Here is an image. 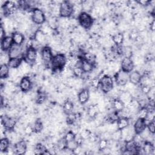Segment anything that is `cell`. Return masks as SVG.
I'll return each instance as SVG.
<instances>
[{"label": "cell", "mask_w": 155, "mask_h": 155, "mask_svg": "<svg viewBox=\"0 0 155 155\" xmlns=\"http://www.w3.org/2000/svg\"><path fill=\"white\" fill-rule=\"evenodd\" d=\"M66 62L67 57L65 54L58 53L53 56L50 64V67L53 70V72H61V70L65 66Z\"/></svg>", "instance_id": "1"}, {"label": "cell", "mask_w": 155, "mask_h": 155, "mask_svg": "<svg viewBox=\"0 0 155 155\" xmlns=\"http://www.w3.org/2000/svg\"><path fill=\"white\" fill-rule=\"evenodd\" d=\"M77 19L79 25L84 29L89 30L94 23V19L91 16L90 13L84 12L81 13Z\"/></svg>", "instance_id": "2"}, {"label": "cell", "mask_w": 155, "mask_h": 155, "mask_svg": "<svg viewBox=\"0 0 155 155\" xmlns=\"http://www.w3.org/2000/svg\"><path fill=\"white\" fill-rule=\"evenodd\" d=\"M114 87L113 79L110 75H104L100 79L99 87L101 91L108 93Z\"/></svg>", "instance_id": "3"}, {"label": "cell", "mask_w": 155, "mask_h": 155, "mask_svg": "<svg viewBox=\"0 0 155 155\" xmlns=\"http://www.w3.org/2000/svg\"><path fill=\"white\" fill-rule=\"evenodd\" d=\"M31 19L33 23L41 25L45 22L46 16L42 10L39 8H36L32 10Z\"/></svg>", "instance_id": "4"}, {"label": "cell", "mask_w": 155, "mask_h": 155, "mask_svg": "<svg viewBox=\"0 0 155 155\" xmlns=\"http://www.w3.org/2000/svg\"><path fill=\"white\" fill-rule=\"evenodd\" d=\"M73 13V4L71 1H62L60 4V16L70 18Z\"/></svg>", "instance_id": "5"}, {"label": "cell", "mask_w": 155, "mask_h": 155, "mask_svg": "<svg viewBox=\"0 0 155 155\" xmlns=\"http://www.w3.org/2000/svg\"><path fill=\"white\" fill-rule=\"evenodd\" d=\"M40 52L45 67H50V62L54 56L51 48L49 46L46 45L42 48Z\"/></svg>", "instance_id": "6"}, {"label": "cell", "mask_w": 155, "mask_h": 155, "mask_svg": "<svg viewBox=\"0 0 155 155\" xmlns=\"http://www.w3.org/2000/svg\"><path fill=\"white\" fill-rule=\"evenodd\" d=\"M19 88L23 93H27L31 90L33 88V81L31 78L28 76L22 77L19 84Z\"/></svg>", "instance_id": "7"}, {"label": "cell", "mask_w": 155, "mask_h": 155, "mask_svg": "<svg viewBox=\"0 0 155 155\" xmlns=\"http://www.w3.org/2000/svg\"><path fill=\"white\" fill-rule=\"evenodd\" d=\"M114 78L117 85L124 86L129 81V73L120 70L115 74Z\"/></svg>", "instance_id": "8"}, {"label": "cell", "mask_w": 155, "mask_h": 155, "mask_svg": "<svg viewBox=\"0 0 155 155\" xmlns=\"http://www.w3.org/2000/svg\"><path fill=\"white\" fill-rule=\"evenodd\" d=\"M38 55V51L35 48L28 47L25 51V60L31 65L35 64Z\"/></svg>", "instance_id": "9"}, {"label": "cell", "mask_w": 155, "mask_h": 155, "mask_svg": "<svg viewBox=\"0 0 155 155\" xmlns=\"http://www.w3.org/2000/svg\"><path fill=\"white\" fill-rule=\"evenodd\" d=\"M17 122L18 119L16 117H9L7 115L1 117V123L4 124L7 130H13Z\"/></svg>", "instance_id": "10"}, {"label": "cell", "mask_w": 155, "mask_h": 155, "mask_svg": "<svg viewBox=\"0 0 155 155\" xmlns=\"http://www.w3.org/2000/svg\"><path fill=\"white\" fill-rule=\"evenodd\" d=\"M121 70L127 73H130L134 68L133 62L131 58H124L120 61Z\"/></svg>", "instance_id": "11"}, {"label": "cell", "mask_w": 155, "mask_h": 155, "mask_svg": "<svg viewBox=\"0 0 155 155\" xmlns=\"http://www.w3.org/2000/svg\"><path fill=\"white\" fill-rule=\"evenodd\" d=\"M22 53H23V48L22 45H18L15 44H13V45L8 51V53L10 58H22Z\"/></svg>", "instance_id": "12"}, {"label": "cell", "mask_w": 155, "mask_h": 155, "mask_svg": "<svg viewBox=\"0 0 155 155\" xmlns=\"http://www.w3.org/2000/svg\"><path fill=\"white\" fill-rule=\"evenodd\" d=\"M90 91L88 88H84L78 92V100L82 105H85L89 100Z\"/></svg>", "instance_id": "13"}, {"label": "cell", "mask_w": 155, "mask_h": 155, "mask_svg": "<svg viewBox=\"0 0 155 155\" xmlns=\"http://www.w3.org/2000/svg\"><path fill=\"white\" fill-rule=\"evenodd\" d=\"M13 41L12 36H6L1 39V51H8L13 45Z\"/></svg>", "instance_id": "14"}, {"label": "cell", "mask_w": 155, "mask_h": 155, "mask_svg": "<svg viewBox=\"0 0 155 155\" xmlns=\"http://www.w3.org/2000/svg\"><path fill=\"white\" fill-rule=\"evenodd\" d=\"M27 143L24 139L15 143L13 146L15 153L16 154H24L27 150Z\"/></svg>", "instance_id": "15"}, {"label": "cell", "mask_w": 155, "mask_h": 155, "mask_svg": "<svg viewBox=\"0 0 155 155\" xmlns=\"http://www.w3.org/2000/svg\"><path fill=\"white\" fill-rule=\"evenodd\" d=\"M31 65L28 63L24 59H23L20 66L18 67L19 71L22 77L27 76L31 71Z\"/></svg>", "instance_id": "16"}, {"label": "cell", "mask_w": 155, "mask_h": 155, "mask_svg": "<svg viewBox=\"0 0 155 155\" xmlns=\"http://www.w3.org/2000/svg\"><path fill=\"white\" fill-rule=\"evenodd\" d=\"M133 127L135 133L139 134L147 127V124L144 119L137 118L134 120Z\"/></svg>", "instance_id": "17"}, {"label": "cell", "mask_w": 155, "mask_h": 155, "mask_svg": "<svg viewBox=\"0 0 155 155\" xmlns=\"http://www.w3.org/2000/svg\"><path fill=\"white\" fill-rule=\"evenodd\" d=\"M58 27L61 28L62 30H69L71 28L70 18L61 16L58 18Z\"/></svg>", "instance_id": "18"}, {"label": "cell", "mask_w": 155, "mask_h": 155, "mask_svg": "<svg viewBox=\"0 0 155 155\" xmlns=\"http://www.w3.org/2000/svg\"><path fill=\"white\" fill-rule=\"evenodd\" d=\"M118 99H119L123 102L125 107H127L133 98L129 92L127 91H123L120 93Z\"/></svg>", "instance_id": "19"}, {"label": "cell", "mask_w": 155, "mask_h": 155, "mask_svg": "<svg viewBox=\"0 0 155 155\" xmlns=\"http://www.w3.org/2000/svg\"><path fill=\"white\" fill-rule=\"evenodd\" d=\"M12 37L13 38V43L18 45H22L25 41V37L23 33L18 31H14L12 33Z\"/></svg>", "instance_id": "20"}, {"label": "cell", "mask_w": 155, "mask_h": 155, "mask_svg": "<svg viewBox=\"0 0 155 155\" xmlns=\"http://www.w3.org/2000/svg\"><path fill=\"white\" fill-rule=\"evenodd\" d=\"M33 39L41 45L47 43V36H46L40 30H38L35 33Z\"/></svg>", "instance_id": "21"}, {"label": "cell", "mask_w": 155, "mask_h": 155, "mask_svg": "<svg viewBox=\"0 0 155 155\" xmlns=\"http://www.w3.org/2000/svg\"><path fill=\"white\" fill-rule=\"evenodd\" d=\"M141 77L140 73L135 70L129 73V81L135 85L139 84Z\"/></svg>", "instance_id": "22"}, {"label": "cell", "mask_w": 155, "mask_h": 155, "mask_svg": "<svg viewBox=\"0 0 155 155\" xmlns=\"http://www.w3.org/2000/svg\"><path fill=\"white\" fill-rule=\"evenodd\" d=\"M142 149L144 154L150 155L154 154V146L151 142L145 141L142 147Z\"/></svg>", "instance_id": "23"}, {"label": "cell", "mask_w": 155, "mask_h": 155, "mask_svg": "<svg viewBox=\"0 0 155 155\" xmlns=\"http://www.w3.org/2000/svg\"><path fill=\"white\" fill-rule=\"evenodd\" d=\"M87 113L88 117L91 119H93L94 117L97 114V113H99V110L97 105L96 104L89 105L87 108Z\"/></svg>", "instance_id": "24"}, {"label": "cell", "mask_w": 155, "mask_h": 155, "mask_svg": "<svg viewBox=\"0 0 155 155\" xmlns=\"http://www.w3.org/2000/svg\"><path fill=\"white\" fill-rule=\"evenodd\" d=\"M73 107H74V104H73V102L71 101V100L67 99L64 103L62 105V108H63V111L64 112L67 114L73 112Z\"/></svg>", "instance_id": "25"}, {"label": "cell", "mask_w": 155, "mask_h": 155, "mask_svg": "<svg viewBox=\"0 0 155 155\" xmlns=\"http://www.w3.org/2000/svg\"><path fill=\"white\" fill-rule=\"evenodd\" d=\"M47 99V95L46 93L44 91H39L36 96L35 97V102L39 105V104H44Z\"/></svg>", "instance_id": "26"}, {"label": "cell", "mask_w": 155, "mask_h": 155, "mask_svg": "<svg viewBox=\"0 0 155 155\" xmlns=\"http://www.w3.org/2000/svg\"><path fill=\"white\" fill-rule=\"evenodd\" d=\"M39 30L43 32L46 36H52L54 34V30H53L48 24L47 22H45L44 24L40 25Z\"/></svg>", "instance_id": "27"}, {"label": "cell", "mask_w": 155, "mask_h": 155, "mask_svg": "<svg viewBox=\"0 0 155 155\" xmlns=\"http://www.w3.org/2000/svg\"><path fill=\"white\" fill-rule=\"evenodd\" d=\"M22 60V58H10L7 65L10 68H17L20 66Z\"/></svg>", "instance_id": "28"}, {"label": "cell", "mask_w": 155, "mask_h": 155, "mask_svg": "<svg viewBox=\"0 0 155 155\" xmlns=\"http://www.w3.org/2000/svg\"><path fill=\"white\" fill-rule=\"evenodd\" d=\"M82 59L95 65L96 64V55L94 53L90 52V51H87L84 53L82 54Z\"/></svg>", "instance_id": "29"}, {"label": "cell", "mask_w": 155, "mask_h": 155, "mask_svg": "<svg viewBox=\"0 0 155 155\" xmlns=\"http://www.w3.org/2000/svg\"><path fill=\"white\" fill-rule=\"evenodd\" d=\"M10 67L7 64L1 65L0 67V78L1 79H5L9 76Z\"/></svg>", "instance_id": "30"}, {"label": "cell", "mask_w": 155, "mask_h": 155, "mask_svg": "<svg viewBox=\"0 0 155 155\" xmlns=\"http://www.w3.org/2000/svg\"><path fill=\"white\" fill-rule=\"evenodd\" d=\"M112 107L114 110V111L118 112L123 110V108L125 107V105L119 99L117 98L113 100Z\"/></svg>", "instance_id": "31"}, {"label": "cell", "mask_w": 155, "mask_h": 155, "mask_svg": "<svg viewBox=\"0 0 155 155\" xmlns=\"http://www.w3.org/2000/svg\"><path fill=\"white\" fill-rule=\"evenodd\" d=\"M112 37L113 41L116 45H122L124 41V35L123 33L118 32L114 35Z\"/></svg>", "instance_id": "32"}, {"label": "cell", "mask_w": 155, "mask_h": 155, "mask_svg": "<svg viewBox=\"0 0 155 155\" xmlns=\"http://www.w3.org/2000/svg\"><path fill=\"white\" fill-rule=\"evenodd\" d=\"M82 10L86 13H90L94 7V1H82Z\"/></svg>", "instance_id": "33"}, {"label": "cell", "mask_w": 155, "mask_h": 155, "mask_svg": "<svg viewBox=\"0 0 155 155\" xmlns=\"http://www.w3.org/2000/svg\"><path fill=\"white\" fill-rule=\"evenodd\" d=\"M117 128L119 130H122L130 125V119L126 117H120L117 120Z\"/></svg>", "instance_id": "34"}, {"label": "cell", "mask_w": 155, "mask_h": 155, "mask_svg": "<svg viewBox=\"0 0 155 155\" xmlns=\"http://www.w3.org/2000/svg\"><path fill=\"white\" fill-rule=\"evenodd\" d=\"M94 67H95V65L92 64H91V63H90V62H88L82 59L81 68H82V70L84 71V72L89 73H90L93 70Z\"/></svg>", "instance_id": "35"}, {"label": "cell", "mask_w": 155, "mask_h": 155, "mask_svg": "<svg viewBox=\"0 0 155 155\" xmlns=\"http://www.w3.org/2000/svg\"><path fill=\"white\" fill-rule=\"evenodd\" d=\"M47 19V22L53 30H55L58 28V18L50 16Z\"/></svg>", "instance_id": "36"}, {"label": "cell", "mask_w": 155, "mask_h": 155, "mask_svg": "<svg viewBox=\"0 0 155 155\" xmlns=\"http://www.w3.org/2000/svg\"><path fill=\"white\" fill-rule=\"evenodd\" d=\"M10 141L7 137L1 139L0 140V151L6 152L10 145Z\"/></svg>", "instance_id": "37"}, {"label": "cell", "mask_w": 155, "mask_h": 155, "mask_svg": "<svg viewBox=\"0 0 155 155\" xmlns=\"http://www.w3.org/2000/svg\"><path fill=\"white\" fill-rule=\"evenodd\" d=\"M35 132L41 133L43 130L44 126V124L41 119H37L32 124Z\"/></svg>", "instance_id": "38"}, {"label": "cell", "mask_w": 155, "mask_h": 155, "mask_svg": "<svg viewBox=\"0 0 155 155\" xmlns=\"http://www.w3.org/2000/svg\"><path fill=\"white\" fill-rule=\"evenodd\" d=\"M10 59V58L9 56L8 51H1V56H0L1 65L8 64Z\"/></svg>", "instance_id": "39"}, {"label": "cell", "mask_w": 155, "mask_h": 155, "mask_svg": "<svg viewBox=\"0 0 155 155\" xmlns=\"http://www.w3.org/2000/svg\"><path fill=\"white\" fill-rule=\"evenodd\" d=\"M107 123V131L110 133H113V131L117 130V124L116 122H106Z\"/></svg>", "instance_id": "40"}, {"label": "cell", "mask_w": 155, "mask_h": 155, "mask_svg": "<svg viewBox=\"0 0 155 155\" xmlns=\"http://www.w3.org/2000/svg\"><path fill=\"white\" fill-rule=\"evenodd\" d=\"M73 75L76 78H81L84 74V71L82 70L81 67H78L75 66L73 68Z\"/></svg>", "instance_id": "41"}, {"label": "cell", "mask_w": 155, "mask_h": 155, "mask_svg": "<svg viewBox=\"0 0 155 155\" xmlns=\"http://www.w3.org/2000/svg\"><path fill=\"white\" fill-rule=\"evenodd\" d=\"M147 113H148V110L146 108V107H141L138 110V111L136 114V116H137V118L145 119L147 116Z\"/></svg>", "instance_id": "42"}, {"label": "cell", "mask_w": 155, "mask_h": 155, "mask_svg": "<svg viewBox=\"0 0 155 155\" xmlns=\"http://www.w3.org/2000/svg\"><path fill=\"white\" fill-rule=\"evenodd\" d=\"M111 139L116 141V142H119L120 140H122V136H121V131L120 130L117 129V130L113 131L111 133Z\"/></svg>", "instance_id": "43"}, {"label": "cell", "mask_w": 155, "mask_h": 155, "mask_svg": "<svg viewBox=\"0 0 155 155\" xmlns=\"http://www.w3.org/2000/svg\"><path fill=\"white\" fill-rule=\"evenodd\" d=\"M81 136V137L83 139V140H87L90 138L91 132L89 131L87 129H81L80 128L79 133Z\"/></svg>", "instance_id": "44"}, {"label": "cell", "mask_w": 155, "mask_h": 155, "mask_svg": "<svg viewBox=\"0 0 155 155\" xmlns=\"http://www.w3.org/2000/svg\"><path fill=\"white\" fill-rule=\"evenodd\" d=\"M74 136H75V134L72 132L71 130L66 132L64 134V139L65 140L66 142L73 140L74 139Z\"/></svg>", "instance_id": "45"}, {"label": "cell", "mask_w": 155, "mask_h": 155, "mask_svg": "<svg viewBox=\"0 0 155 155\" xmlns=\"http://www.w3.org/2000/svg\"><path fill=\"white\" fill-rule=\"evenodd\" d=\"M97 145L99 150H102L108 147V140H105L104 139H100V140L97 142Z\"/></svg>", "instance_id": "46"}, {"label": "cell", "mask_w": 155, "mask_h": 155, "mask_svg": "<svg viewBox=\"0 0 155 155\" xmlns=\"http://www.w3.org/2000/svg\"><path fill=\"white\" fill-rule=\"evenodd\" d=\"M78 145H79L74 140V139L73 140L67 142L66 143V148L72 150L73 151L74 150H75L78 147Z\"/></svg>", "instance_id": "47"}, {"label": "cell", "mask_w": 155, "mask_h": 155, "mask_svg": "<svg viewBox=\"0 0 155 155\" xmlns=\"http://www.w3.org/2000/svg\"><path fill=\"white\" fill-rule=\"evenodd\" d=\"M151 134V133L150 131V130H148V128H147V127H146L139 134L140 135V136L143 138V139L145 141L147 138L150 136V134Z\"/></svg>", "instance_id": "48"}, {"label": "cell", "mask_w": 155, "mask_h": 155, "mask_svg": "<svg viewBox=\"0 0 155 155\" xmlns=\"http://www.w3.org/2000/svg\"><path fill=\"white\" fill-rule=\"evenodd\" d=\"M35 132L33 125L31 124H28L24 127V133L25 136H29Z\"/></svg>", "instance_id": "49"}, {"label": "cell", "mask_w": 155, "mask_h": 155, "mask_svg": "<svg viewBox=\"0 0 155 155\" xmlns=\"http://www.w3.org/2000/svg\"><path fill=\"white\" fill-rule=\"evenodd\" d=\"M148 99L149 101H154V96H155V90H154V87H151L149 91L146 94Z\"/></svg>", "instance_id": "50"}, {"label": "cell", "mask_w": 155, "mask_h": 155, "mask_svg": "<svg viewBox=\"0 0 155 155\" xmlns=\"http://www.w3.org/2000/svg\"><path fill=\"white\" fill-rule=\"evenodd\" d=\"M129 130H130V128H129V126H128L126 128H124L122 130H120L121 131V136H122V140H125V138L127 137V136H128V133H129Z\"/></svg>", "instance_id": "51"}, {"label": "cell", "mask_w": 155, "mask_h": 155, "mask_svg": "<svg viewBox=\"0 0 155 155\" xmlns=\"http://www.w3.org/2000/svg\"><path fill=\"white\" fill-rule=\"evenodd\" d=\"M154 126H155L154 120L149 122V123L147 124V128H148V130H150V131L151 133H154Z\"/></svg>", "instance_id": "52"}, {"label": "cell", "mask_w": 155, "mask_h": 155, "mask_svg": "<svg viewBox=\"0 0 155 155\" xmlns=\"http://www.w3.org/2000/svg\"><path fill=\"white\" fill-rule=\"evenodd\" d=\"M74 140L79 144V145H81L83 143V139L81 137V135L79 133H77L75 134L74 136Z\"/></svg>", "instance_id": "53"}, {"label": "cell", "mask_w": 155, "mask_h": 155, "mask_svg": "<svg viewBox=\"0 0 155 155\" xmlns=\"http://www.w3.org/2000/svg\"><path fill=\"white\" fill-rule=\"evenodd\" d=\"M138 4L143 7H146L147 5H148L149 4H150V1H148V0H140V1H137Z\"/></svg>", "instance_id": "54"}, {"label": "cell", "mask_w": 155, "mask_h": 155, "mask_svg": "<svg viewBox=\"0 0 155 155\" xmlns=\"http://www.w3.org/2000/svg\"><path fill=\"white\" fill-rule=\"evenodd\" d=\"M0 36H1V39H3L5 36H7L6 32L2 25H1V28H0Z\"/></svg>", "instance_id": "55"}]
</instances>
